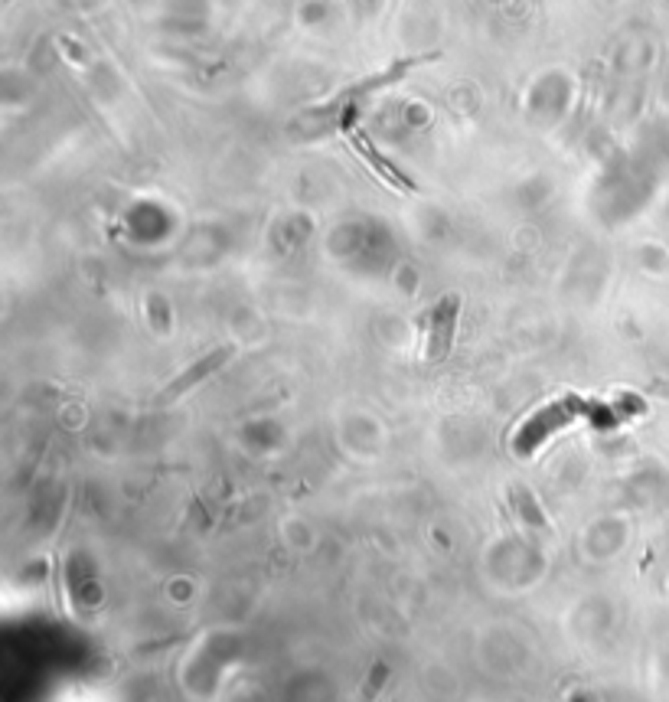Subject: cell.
I'll list each match as a JSON object with an SVG mask.
<instances>
[{"instance_id": "cell-1", "label": "cell", "mask_w": 669, "mask_h": 702, "mask_svg": "<svg viewBox=\"0 0 669 702\" xmlns=\"http://www.w3.org/2000/svg\"><path fill=\"white\" fill-rule=\"evenodd\" d=\"M457 297L447 295L438 301L431 317V333H428V360H444L451 353L454 340V323H457Z\"/></svg>"}, {"instance_id": "cell-2", "label": "cell", "mask_w": 669, "mask_h": 702, "mask_svg": "<svg viewBox=\"0 0 669 702\" xmlns=\"http://www.w3.org/2000/svg\"><path fill=\"white\" fill-rule=\"evenodd\" d=\"M226 360H229V350H216V353H212V356H206V360H199L196 366H193V370L187 372V376H180V379L173 382V386H170V389H163L161 402H167V399H173V396H180V392L193 389V386H196V382L203 379V376H209V372L216 370V366H222V363H226Z\"/></svg>"}, {"instance_id": "cell-3", "label": "cell", "mask_w": 669, "mask_h": 702, "mask_svg": "<svg viewBox=\"0 0 669 702\" xmlns=\"http://www.w3.org/2000/svg\"><path fill=\"white\" fill-rule=\"evenodd\" d=\"M349 134H353V144H356V151L363 154V157H366V161L372 163V167H376V173H382V180H388L392 187H398V190H412V183H408L405 177H402V173H398L396 167H392V163L382 161V157L376 154V147H372V144H369L366 137H363V134H359V131H349Z\"/></svg>"}]
</instances>
